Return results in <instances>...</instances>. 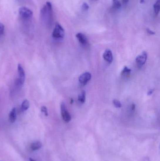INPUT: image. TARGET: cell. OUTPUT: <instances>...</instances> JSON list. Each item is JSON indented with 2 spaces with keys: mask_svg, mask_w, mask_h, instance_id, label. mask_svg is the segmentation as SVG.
Masks as SVG:
<instances>
[{
  "mask_svg": "<svg viewBox=\"0 0 160 161\" xmlns=\"http://www.w3.org/2000/svg\"><path fill=\"white\" fill-rule=\"evenodd\" d=\"M29 102L27 99H25L21 104V111L22 112H25L29 108Z\"/></svg>",
  "mask_w": 160,
  "mask_h": 161,
  "instance_id": "obj_11",
  "label": "cell"
},
{
  "mask_svg": "<svg viewBox=\"0 0 160 161\" xmlns=\"http://www.w3.org/2000/svg\"><path fill=\"white\" fill-rule=\"evenodd\" d=\"M146 31H147V33L149 34H151V35H154V34H155V32L150 29L149 28H147Z\"/></svg>",
  "mask_w": 160,
  "mask_h": 161,
  "instance_id": "obj_21",
  "label": "cell"
},
{
  "mask_svg": "<svg viewBox=\"0 0 160 161\" xmlns=\"http://www.w3.org/2000/svg\"><path fill=\"white\" fill-rule=\"evenodd\" d=\"M154 90V89H150V90H149V92H147V95L150 96L152 95V94L153 93Z\"/></svg>",
  "mask_w": 160,
  "mask_h": 161,
  "instance_id": "obj_22",
  "label": "cell"
},
{
  "mask_svg": "<svg viewBox=\"0 0 160 161\" xmlns=\"http://www.w3.org/2000/svg\"><path fill=\"white\" fill-rule=\"evenodd\" d=\"M42 147V144L40 141H36L35 142L33 143L31 145V149L32 150H40V148Z\"/></svg>",
  "mask_w": 160,
  "mask_h": 161,
  "instance_id": "obj_12",
  "label": "cell"
},
{
  "mask_svg": "<svg viewBox=\"0 0 160 161\" xmlns=\"http://www.w3.org/2000/svg\"><path fill=\"white\" fill-rule=\"evenodd\" d=\"M42 21L48 26H51L53 20V8L51 3L47 1L41 10Z\"/></svg>",
  "mask_w": 160,
  "mask_h": 161,
  "instance_id": "obj_1",
  "label": "cell"
},
{
  "mask_svg": "<svg viewBox=\"0 0 160 161\" xmlns=\"http://www.w3.org/2000/svg\"><path fill=\"white\" fill-rule=\"evenodd\" d=\"M144 2V0H140V2H141V3H143V2Z\"/></svg>",
  "mask_w": 160,
  "mask_h": 161,
  "instance_id": "obj_27",
  "label": "cell"
},
{
  "mask_svg": "<svg viewBox=\"0 0 160 161\" xmlns=\"http://www.w3.org/2000/svg\"><path fill=\"white\" fill-rule=\"evenodd\" d=\"M91 73L89 72H85L80 75L78 78V81L81 84L85 85L91 80Z\"/></svg>",
  "mask_w": 160,
  "mask_h": 161,
  "instance_id": "obj_7",
  "label": "cell"
},
{
  "mask_svg": "<svg viewBox=\"0 0 160 161\" xmlns=\"http://www.w3.org/2000/svg\"><path fill=\"white\" fill-rule=\"evenodd\" d=\"M103 58L107 62L111 63L113 60L112 52L110 49H106L103 54Z\"/></svg>",
  "mask_w": 160,
  "mask_h": 161,
  "instance_id": "obj_8",
  "label": "cell"
},
{
  "mask_svg": "<svg viewBox=\"0 0 160 161\" xmlns=\"http://www.w3.org/2000/svg\"><path fill=\"white\" fill-rule=\"evenodd\" d=\"M95 1H97V0H95Z\"/></svg>",
  "mask_w": 160,
  "mask_h": 161,
  "instance_id": "obj_28",
  "label": "cell"
},
{
  "mask_svg": "<svg viewBox=\"0 0 160 161\" xmlns=\"http://www.w3.org/2000/svg\"><path fill=\"white\" fill-rule=\"evenodd\" d=\"M85 99H86V93L85 91H83L81 92L80 94L78 95V100L82 103H84L85 102Z\"/></svg>",
  "mask_w": 160,
  "mask_h": 161,
  "instance_id": "obj_14",
  "label": "cell"
},
{
  "mask_svg": "<svg viewBox=\"0 0 160 161\" xmlns=\"http://www.w3.org/2000/svg\"><path fill=\"white\" fill-rule=\"evenodd\" d=\"M61 113L62 118L64 122H69L70 121L71 119V115L68 112L65 105L63 103H62L61 104Z\"/></svg>",
  "mask_w": 160,
  "mask_h": 161,
  "instance_id": "obj_5",
  "label": "cell"
},
{
  "mask_svg": "<svg viewBox=\"0 0 160 161\" xmlns=\"http://www.w3.org/2000/svg\"><path fill=\"white\" fill-rule=\"evenodd\" d=\"M73 99H70V103L73 104Z\"/></svg>",
  "mask_w": 160,
  "mask_h": 161,
  "instance_id": "obj_26",
  "label": "cell"
},
{
  "mask_svg": "<svg viewBox=\"0 0 160 161\" xmlns=\"http://www.w3.org/2000/svg\"><path fill=\"white\" fill-rule=\"evenodd\" d=\"M29 160L30 161H35V160H34V159H32V158H30Z\"/></svg>",
  "mask_w": 160,
  "mask_h": 161,
  "instance_id": "obj_25",
  "label": "cell"
},
{
  "mask_svg": "<svg viewBox=\"0 0 160 161\" xmlns=\"http://www.w3.org/2000/svg\"><path fill=\"white\" fill-rule=\"evenodd\" d=\"M135 109V105L133 104L132 105V111H134Z\"/></svg>",
  "mask_w": 160,
  "mask_h": 161,
  "instance_id": "obj_24",
  "label": "cell"
},
{
  "mask_svg": "<svg viewBox=\"0 0 160 161\" xmlns=\"http://www.w3.org/2000/svg\"><path fill=\"white\" fill-rule=\"evenodd\" d=\"M113 103L115 107L117 108H120L122 107V104L120 101L117 99H114Z\"/></svg>",
  "mask_w": 160,
  "mask_h": 161,
  "instance_id": "obj_17",
  "label": "cell"
},
{
  "mask_svg": "<svg viewBox=\"0 0 160 161\" xmlns=\"http://www.w3.org/2000/svg\"><path fill=\"white\" fill-rule=\"evenodd\" d=\"M147 53L146 52H143L142 54L137 57L136 59V62L138 67H142L145 64L147 60Z\"/></svg>",
  "mask_w": 160,
  "mask_h": 161,
  "instance_id": "obj_6",
  "label": "cell"
},
{
  "mask_svg": "<svg viewBox=\"0 0 160 161\" xmlns=\"http://www.w3.org/2000/svg\"><path fill=\"white\" fill-rule=\"evenodd\" d=\"M4 26L1 22H0V36L4 34Z\"/></svg>",
  "mask_w": 160,
  "mask_h": 161,
  "instance_id": "obj_20",
  "label": "cell"
},
{
  "mask_svg": "<svg viewBox=\"0 0 160 161\" xmlns=\"http://www.w3.org/2000/svg\"><path fill=\"white\" fill-rule=\"evenodd\" d=\"M18 78L16 79V84L18 88L22 87L26 80V74L25 70L23 69L22 66L19 64L18 67Z\"/></svg>",
  "mask_w": 160,
  "mask_h": 161,
  "instance_id": "obj_2",
  "label": "cell"
},
{
  "mask_svg": "<svg viewBox=\"0 0 160 161\" xmlns=\"http://www.w3.org/2000/svg\"><path fill=\"white\" fill-rule=\"evenodd\" d=\"M154 14L156 16L159 14L160 10V0H157L156 4L154 5Z\"/></svg>",
  "mask_w": 160,
  "mask_h": 161,
  "instance_id": "obj_13",
  "label": "cell"
},
{
  "mask_svg": "<svg viewBox=\"0 0 160 161\" xmlns=\"http://www.w3.org/2000/svg\"><path fill=\"white\" fill-rule=\"evenodd\" d=\"M122 1L123 4H126L128 2L129 0H122Z\"/></svg>",
  "mask_w": 160,
  "mask_h": 161,
  "instance_id": "obj_23",
  "label": "cell"
},
{
  "mask_svg": "<svg viewBox=\"0 0 160 161\" xmlns=\"http://www.w3.org/2000/svg\"><path fill=\"white\" fill-rule=\"evenodd\" d=\"M16 111L15 107L13 108L9 114V121L11 123H14L16 121Z\"/></svg>",
  "mask_w": 160,
  "mask_h": 161,
  "instance_id": "obj_10",
  "label": "cell"
},
{
  "mask_svg": "<svg viewBox=\"0 0 160 161\" xmlns=\"http://www.w3.org/2000/svg\"><path fill=\"white\" fill-rule=\"evenodd\" d=\"M65 31L63 27L59 23H56L52 33V36L56 39H62L64 37Z\"/></svg>",
  "mask_w": 160,
  "mask_h": 161,
  "instance_id": "obj_4",
  "label": "cell"
},
{
  "mask_svg": "<svg viewBox=\"0 0 160 161\" xmlns=\"http://www.w3.org/2000/svg\"><path fill=\"white\" fill-rule=\"evenodd\" d=\"M132 70L127 67H124L123 70L122 71L121 74L123 75H127L130 74Z\"/></svg>",
  "mask_w": 160,
  "mask_h": 161,
  "instance_id": "obj_16",
  "label": "cell"
},
{
  "mask_svg": "<svg viewBox=\"0 0 160 161\" xmlns=\"http://www.w3.org/2000/svg\"><path fill=\"white\" fill-rule=\"evenodd\" d=\"M89 6L86 2H84L82 5V9L83 11H87L89 9Z\"/></svg>",
  "mask_w": 160,
  "mask_h": 161,
  "instance_id": "obj_19",
  "label": "cell"
},
{
  "mask_svg": "<svg viewBox=\"0 0 160 161\" xmlns=\"http://www.w3.org/2000/svg\"><path fill=\"white\" fill-rule=\"evenodd\" d=\"M19 14L24 20H30L33 16V12L26 7H21L19 9Z\"/></svg>",
  "mask_w": 160,
  "mask_h": 161,
  "instance_id": "obj_3",
  "label": "cell"
},
{
  "mask_svg": "<svg viewBox=\"0 0 160 161\" xmlns=\"http://www.w3.org/2000/svg\"><path fill=\"white\" fill-rule=\"evenodd\" d=\"M41 111L42 113H43L45 116H46V117L48 116V109H47L46 107H45V106H42V107H41Z\"/></svg>",
  "mask_w": 160,
  "mask_h": 161,
  "instance_id": "obj_18",
  "label": "cell"
},
{
  "mask_svg": "<svg viewBox=\"0 0 160 161\" xmlns=\"http://www.w3.org/2000/svg\"><path fill=\"white\" fill-rule=\"evenodd\" d=\"M76 37L80 42V44L83 45H86L88 43V40L87 37L83 33H78L77 34Z\"/></svg>",
  "mask_w": 160,
  "mask_h": 161,
  "instance_id": "obj_9",
  "label": "cell"
},
{
  "mask_svg": "<svg viewBox=\"0 0 160 161\" xmlns=\"http://www.w3.org/2000/svg\"><path fill=\"white\" fill-rule=\"evenodd\" d=\"M112 3H113V8L114 9H119L121 7V4L119 0H113Z\"/></svg>",
  "mask_w": 160,
  "mask_h": 161,
  "instance_id": "obj_15",
  "label": "cell"
}]
</instances>
